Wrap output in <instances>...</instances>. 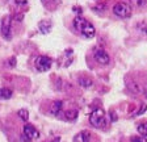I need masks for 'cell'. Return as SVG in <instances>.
I'll use <instances>...</instances> for the list:
<instances>
[{
    "label": "cell",
    "instance_id": "cell-4",
    "mask_svg": "<svg viewBox=\"0 0 147 142\" xmlns=\"http://www.w3.org/2000/svg\"><path fill=\"white\" fill-rule=\"evenodd\" d=\"M0 32H1L3 37L5 38V40H11V38H12V17L9 15L4 16V19L1 20Z\"/></svg>",
    "mask_w": 147,
    "mask_h": 142
},
{
    "label": "cell",
    "instance_id": "cell-1",
    "mask_svg": "<svg viewBox=\"0 0 147 142\" xmlns=\"http://www.w3.org/2000/svg\"><path fill=\"white\" fill-rule=\"evenodd\" d=\"M74 28H75V30H76L78 33H80L82 36H84V37H87V38L95 37V34H96L95 26H93L88 20L82 17V16H76V17L74 19Z\"/></svg>",
    "mask_w": 147,
    "mask_h": 142
},
{
    "label": "cell",
    "instance_id": "cell-8",
    "mask_svg": "<svg viewBox=\"0 0 147 142\" xmlns=\"http://www.w3.org/2000/svg\"><path fill=\"white\" fill-rule=\"evenodd\" d=\"M89 139H91V133L88 130H83L74 137V142H89Z\"/></svg>",
    "mask_w": 147,
    "mask_h": 142
},
{
    "label": "cell",
    "instance_id": "cell-17",
    "mask_svg": "<svg viewBox=\"0 0 147 142\" xmlns=\"http://www.w3.org/2000/svg\"><path fill=\"white\" fill-rule=\"evenodd\" d=\"M17 113H18V117L21 118V120L28 121V118H29V113H28L26 109H20V111H18Z\"/></svg>",
    "mask_w": 147,
    "mask_h": 142
},
{
    "label": "cell",
    "instance_id": "cell-19",
    "mask_svg": "<svg viewBox=\"0 0 147 142\" xmlns=\"http://www.w3.org/2000/svg\"><path fill=\"white\" fill-rule=\"evenodd\" d=\"M74 11H76V12H82V9H80V7H75V8H74Z\"/></svg>",
    "mask_w": 147,
    "mask_h": 142
},
{
    "label": "cell",
    "instance_id": "cell-7",
    "mask_svg": "<svg viewBox=\"0 0 147 142\" xmlns=\"http://www.w3.org/2000/svg\"><path fill=\"white\" fill-rule=\"evenodd\" d=\"M24 136L32 141V139L40 138V132H38V130L33 126V125L26 124V125H24Z\"/></svg>",
    "mask_w": 147,
    "mask_h": 142
},
{
    "label": "cell",
    "instance_id": "cell-5",
    "mask_svg": "<svg viewBox=\"0 0 147 142\" xmlns=\"http://www.w3.org/2000/svg\"><path fill=\"white\" fill-rule=\"evenodd\" d=\"M51 58H49V57L46 55H40L37 57L36 61H34V66H36V68L38 71H42V72H45V71H49L50 67H51Z\"/></svg>",
    "mask_w": 147,
    "mask_h": 142
},
{
    "label": "cell",
    "instance_id": "cell-10",
    "mask_svg": "<svg viewBox=\"0 0 147 142\" xmlns=\"http://www.w3.org/2000/svg\"><path fill=\"white\" fill-rule=\"evenodd\" d=\"M62 109H63V101L58 100V101H54L53 103V108H51V113L58 116L59 113H62Z\"/></svg>",
    "mask_w": 147,
    "mask_h": 142
},
{
    "label": "cell",
    "instance_id": "cell-15",
    "mask_svg": "<svg viewBox=\"0 0 147 142\" xmlns=\"http://www.w3.org/2000/svg\"><path fill=\"white\" fill-rule=\"evenodd\" d=\"M133 7H137V8H141V7H144L147 3V0H130Z\"/></svg>",
    "mask_w": 147,
    "mask_h": 142
},
{
    "label": "cell",
    "instance_id": "cell-2",
    "mask_svg": "<svg viewBox=\"0 0 147 142\" xmlns=\"http://www.w3.org/2000/svg\"><path fill=\"white\" fill-rule=\"evenodd\" d=\"M89 124L95 128H104L107 125V114L102 108H96L89 114Z\"/></svg>",
    "mask_w": 147,
    "mask_h": 142
},
{
    "label": "cell",
    "instance_id": "cell-6",
    "mask_svg": "<svg viewBox=\"0 0 147 142\" xmlns=\"http://www.w3.org/2000/svg\"><path fill=\"white\" fill-rule=\"evenodd\" d=\"M93 57H95L96 62L98 65H102V66H108L110 63V57L104 49L101 47H96L93 50Z\"/></svg>",
    "mask_w": 147,
    "mask_h": 142
},
{
    "label": "cell",
    "instance_id": "cell-13",
    "mask_svg": "<svg viewBox=\"0 0 147 142\" xmlns=\"http://www.w3.org/2000/svg\"><path fill=\"white\" fill-rule=\"evenodd\" d=\"M137 130H138V133H139L141 136L147 137V121H146V122H141V124H139V125L137 126Z\"/></svg>",
    "mask_w": 147,
    "mask_h": 142
},
{
    "label": "cell",
    "instance_id": "cell-11",
    "mask_svg": "<svg viewBox=\"0 0 147 142\" xmlns=\"http://www.w3.org/2000/svg\"><path fill=\"white\" fill-rule=\"evenodd\" d=\"M79 84L82 87H84V88H88V87H92L93 86V82H92V79H89V78H79Z\"/></svg>",
    "mask_w": 147,
    "mask_h": 142
},
{
    "label": "cell",
    "instance_id": "cell-3",
    "mask_svg": "<svg viewBox=\"0 0 147 142\" xmlns=\"http://www.w3.org/2000/svg\"><path fill=\"white\" fill-rule=\"evenodd\" d=\"M113 13L119 19H127L131 16V8L126 3H117L113 7Z\"/></svg>",
    "mask_w": 147,
    "mask_h": 142
},
{
    "label": "cell",
    "instance_id": "cell-12",
    "mask_svg": "<svg viewBox=\"0 0 147 142\" xmlns=\"http://www.w3.org/2000/svg\"><path fill=\"white\" fill-rule=\"evenodd\" d=\"M63 117L66 118V120H68V121L76 120V117H78V111H67V112H64V113H63Z\"/></svg>",
    "mask_w": 147,
    "mask_h": 142
},
{
    "label": "cell",
    "instance_id": "cell-18",
    "mask_svg": "<svg viewBox=\"0 0 147 142\" xmlns=\"http://www.w3.org/2000/svg\"><path fill=\"white\" fill-rule=\"evenodd\" d=\"M131 142H147V137H143V136H134L130 138Z\"/></svg>",
    "mask_w": 147,
    "mask_h": 142
},
{
    "label": "cell",
    "instance_id": "cell-9",
    "mask_svg": "<svg viewBox=\"0 0 147 142\" xmlns=\"http://www.w3.org/2000/svg\"><path fill=\"white\" fill-rule=\"evenodd\" d=\"M38 28H40L41 33L47 34L50 32V29H51V21H50V20H42V21H40V24H38Z\"/></svg>",
    "mask_w": 147,
    "mask_h": 142
},
{
    "label": "cell",
    "instance_id": "cell-20",
    "mask_svg": "<svg viewBox=\"0 0 147 142\" xmlns=\"http://www.w3.org/2000/svg\"><path fill=\"white\" fill-rule=\"evenodd\" d=\"M146 95H147V92H146Z\"/></svg>",
    "mask_w": 147,
    "mask_h": 142
},
{
    "label": "cell",
    "instance_id": "cell-14",
    "mask_svg": "<svg viewBox=\"0 0 147 142\" xmlns=\"http://www.w3.org/2000/svg\"><path fill=\"white\" fill-rule=\"evenodd\" d=\"M12 97V91L9 88H0V99H9Z\"/></svg>",
    "mask_w": 147,
    "mask_h": 142
},
{
    "label": "cell",
    "instance_id": "cell-16",
    "mask_svg": "<svg viewBox=\"0 0 147 142\" xmlns=\"http://www.w3.org/2000/svg\"><path fill=\"white\" fill-rule=\"evenodd\" d=\"M137 29H138V32H141V33H143V34H147V22L146 21L139 22V24L137 25Z\"/></svg>",
    "mask_w": 147,
    "mask_h": 142
}]
</instances>
